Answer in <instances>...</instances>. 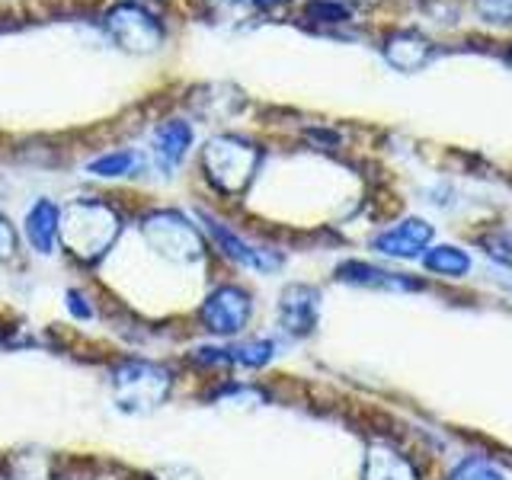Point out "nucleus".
<instances>
[{"instance_id": "15", "label": "nucleus", "mask_w": 512, "mask_h": 480, "mask_svg": "<svg viewBox=\"0 0 512 480\" xmlns=\"http://www.w3.org/2000/svg\"><path fill=\"white\" fill-rule=\"evenodd\" d=\"M423 266H426L429 272H439V276L461 279V276H468V269H471V256L464 253L461 247L439 244V247H429V250L423 253Z\"/></svg>"}, {"instance_id": "13", "label": "nucleus", "mask_w": 512, "mask_h": 480, "mask_svg": "<svg viewBox=\"0 0 512 480\" xmlns=\"http://www.w3.org/2000/svg\"><path fill=\"white\" fill-rule=\"evenodd\" d=\"M58 224H61V208L48 199H39L26 212V237L39 253H52L58 240Z\"/></svg>"}, {"instance_id": "18", "label": "nucleus", "mask_w": 512, "mask_h": 480, "mask_svg": "<svg viewBox=\"0 0 512 480\" xmlns=\"http://www.w3.org/2000/svg\"><path fill=\"white\" fill-rule=\"evenodd\" d=\"M480 247L487 250L490 260H496L500 266L512 269V231H503V228H496V231H487V234H480Z\"/></svg>"}, {"instance_id": "3", "label": "nucleus", "mask_w": 512, "mask_h": 480, "mask_svg": "<svg viewBox=\"0 0 512 480\" xmlns=\"http://www.w3.org/2000/svg\"><path fill=\"white\" fill-rule=\"evenodd\" d=\"M170 394V372L154 362L128 359L112 372V397L125 413H148Z\"/></svg>"}, {"instance_id": "19", "label": "nucleus", "mask_w": 512, "mask_h": 480, "mask_svg": "<svg viewBox=\"0 0 512 480\" xmlns=\"http://www.w3.org/2000/svg\"><path fill=\"white\" fill-rule=\"evenodd\" d=\"M448 480H506V477L484 458H464L458 468L448 474Z\"/></svg>"}, {"instance_id": "16", "label": "nucleus", "mask_w": 512, "mask_h": 480, "mask_svg": "<svg viewBox=\"0 0 512 480\" xmlns=\"http://www.w3.org/2000/svg\"><path fill=\"white\" fill-rule=\"evenodd\" d=\"M228 352H231V362H237V365L263 368L272 356H276V343L272 340H247V343L231 346Z\"/></svg>"}, {"instance_id": "9", "label": "nucleus", "mask_w": 512, "mask_h": 480, "mask_svg": "<svg viewBox=\"0 0 512 480\" xmlns=\"http://www.w3.org/2000/svg\"><path fill=\"white\" fill-rule=\"evenodd\" d=\"M432 244V224L423 218H404L394 228L381 231L372 247L384 256H394V260H413V256H423Z\"/></svg>"}, {"instance_id": "1", "label": "nucleus", "mask_w": 512, "mask_h": 480, "mask_svg": "<svg viewBox=\"0 0 512 480\" xmlns=\"http://www.w3.org/2000/svg\"><path fill=\"white\" fill-rule=\"evenodd\" d=\"M119 228H122V221L106 202L77 199L61 212L58 240L64 244V250H71L77 256V260L93 263L116 244Z\"/></svg>"}, {"instance_id": "12", "label": "nucleus", "mask_w": 512, "mask_h": 480, "mask_svg": "<svg viewBox=\"0 0 512 480\" xmlns=\"http://www.w3.org/2000/svg\"><path fill=\"white\" fill-rule=\"evenodd\" d=\"M192 148V125L183 119H167L154 128V157L160 167L173 170Z\"/></svg>"}, {"instance_id": "11", "label": "nucleus", "mask_w": 512, "mask_h": 480, "mask_svg": "<svg viewBox=\"0 0 512 480\" xmlns=\"http://www.w3.org/2000/svg\"><path fill=\"white\" fill-rule=\"evenodd\" d=\"M432 55H436V45L420 32H394L384 42V58L397 71H423Z\"/></svg>"}, {"instance_id": "10", "label": "nucleus", "mask_w": 512, "mask_h": 480, "mask_svg": "<svg viewBox=\"0 0 512 480\" xmlns=\"http://www.w3.org/2000/svg\"><path fill=\"white\" fill-rule=\"evenodd\" d=\"M336 279L349 282V285H362V288H381V292H420V282L404 276V272H388L381 266L372 263H359V260H349L336 269Z\"/></svg>"}, {"instance_id": "22", "label": "nucleus", "mask_w": 512, "mask_h": 480, "mask_svg": "<svg viewBox=\"0 0 512 480\" xmlns=\"http://www.w3.org/2000/svg\"><path fill=\"white\" fill-rule=\"evenodd\" d=\"M308 13L317 16V20H324V16H327L330 23H336V20H343V16H346V7L343 4H330V0H327V4H324V0H314V4L308 7Z\"/></svg>"}, {"instance_id": "2", "label": "nucleus", "mask_w": 512, "mask_h": 480, "mask_svg": "<svg viewBox=\"0 0 512 480\" xmlns=\"http://www.w3.org/2000/svg\"><path fill=\"white\" fill-rule=\"evenodd\" d=\"M260 160L263 151L253 141L237 135H215L202 148V167L208 173V180L221 192H228V196H237V192H244L250 186Z\"/></svg>"}, {"instance_id": "5", "label": "nucleus", "mask_w": 512, "mask_h": 480, "mask_svg": "<svg viewBox=\"0 0 512 480\" xmlns=\"http://www.w3.org/2000/svg\"><path fill=\"white\" fill-rule=\"evenodd\" d=\"M106 29H109V36L116 39L119 48L135 52V55L154 52V48L164 42V29H160V23L148 10H141L135 4L112 7L106 16Z\"/></svg>"}, {"instance_id": "6", "label": "nucleus", "mask_w": 512, "mask_h": 480, "mask_svg": "<svg viewBox=\"0 0 512 480\" xmlns=\"http://www.w3.org/2000/svg\"><path fill=\"white\" fill-rule=\"evenodd\" d=\"M253 301L244 288L237 285H221L202 304V324L215 336H237L250 324Z\"/></svg>"}, {"instance_id": "23", "label": "nucleus", "mask_w": 512, "mask_h": 480, "mask_svg": "<svg viewBox=\"0 0 512 480\" xmlns=\"http://www.w3.org/2000/svg\"><path fill=\"white\" fill-rule=\"evenodd\" d=\"M68 311H71L77 320H90V317H93V311H90L87 298L80 295V292H68Z\"/></svg>"}, {"instance_id": "14", "label": "nucleus", "mask_w": 512, "mask_h": 480, "mask_svg": "<svg viewBox=\"0 0 512 480\" xmlns=\"http://www.w3.org/2000/svg\"><path fill=\"white\" fill-rule=\"evenodd\" d=\"M362 480H420L413 464L388 445H372L365 455Z\"/></svg>"}, {"instance_id": "17", "label": "nucleus", "mask_w": 512, "mask_h": 480, "mask_svg": "<svg viewBox=\"0 0 512 480\" xmlns=\"http://www.w3.org/2000/svg\"><path fill=\"white\" fill-rule=\"evenodd\" d=\"M138 154H132V151H116V154H103V157H96V160H90V173H96V176H128L132 170H138Z\"/></svg>"}, {"instance_id": "24", "label": "nucleus", "mask_w": 512, "mask_h": 480, "mask_svg": "<svg viewBox=\"0 0 512 480\" xmlns=\"http://www.w3.org/2000/svg\"><path fill=\"white\" fill-rule=\"evenodd\" d=\"M260 7H279V4H285V0H256Z\"/></svg>"}, {"instance_id": "20", "label": "nucleus", "mask_w": 512, "mask_h": 480, "mask_svg": "<svg viewBox=\"0 0 512 480\" xmlns=\"http://www.w3.org/2000/svg\"><path fill=\"white\" fill-rule=\"evenodd\" d=\"M474 7L487 23H512V0H474Z\"/></svg>"}, {"instance_id": "8", "label": "nucleus", "mask_w": 512, "mask_h": 480, "mask_svg": "<svg viewBox=\"0 0 512 480\" xmlns=\"http://www.w3.org/2000/svg\"><path fill=\"white\" fill-rule=\"evenodd\" d=\"M208 234H212V240L221 247V253L228 256V260H234L237 266H247V269H256V272H276L282 266V256L276 250H263V247H253L247 244L244 237H237L231 228H224L221 221L202 215Z\"/></svg>"}, {"instance_id": "7", "label": "nucleus", "mask_w": 512, "mask_h": 480, "mask_svg": "<svg viewBox=\"0 0 512 480\" xmlns=\"http://www.w3.org/2000/svg\"><path fill=\"white\" fill-rule=\"evenodd\" d=\"M320 317V292L314 285H288L279 298V327L288 336H308Z\"/></svg>"}, {"instance_id": "21", "label": "nucleus", "mask_w": 512, "mask_h": 480, "mask_svg": "<svg viewBox=\"0 0 512 480\" xmlns=\"http://www.w3.org/2000/svg\"><path fill=\"white\" fill-rule=\"evenodd\" d=\"M13 253H16V231H13V224L0 215V263L10 260Z\"/></svg>"}, {"instance_id": "4", "label": "nucleus", "mask_w": 512, "mask_h": 480, "mask_svg": "<svg viewBox=\"0 0 512 480\" xmlns=\"http://www.w3.org/2000/svg\"><path fill=\"white\" fill-rule=\"evenodd\" d=\"M144 240L173 263H196L202 260L205 244L196 224H189L180 212H154L141 221Z\"/></svg>"}]
</instances>
